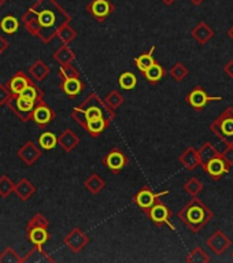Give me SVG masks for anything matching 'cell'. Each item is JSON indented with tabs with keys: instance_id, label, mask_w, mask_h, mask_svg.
I'll return each mask as SVG.
<instances>
[{
	"instance_id": "cell-30",
	"label": "cell",
	"mask_w": 233,
	"mask_h": 263,
	"mask_svg": "<svg viewBox=\"0 0 233 263\" xmlns=\"http://www.w3.org/2000/svg\"><path fill=\"white\" fill-rule=\"evenodd\" d=\"M54 21V17H52L51 12H43L40 15V22L43 25H50Z\"/></svg>"
},
{
	"instance_id": "cell-12",
	"label": "cell",
	"mask_w": 233,
	"mask_h": 263,
	"mask_svg": "<svg viewBox=\"0 0 233 263\" xmlns=\"http://www.w3.org/2000/svg\"><path fill=\"white\" fill-rule=\"evenodd\" d=\"M146 77H147V80L150 81V82H153V84H155V82H158V81L165 75V70H163V67L160 66V65H158V63H154L153 66H150L146 71Z\"/></svg>"
},
{
	"instance_id": "cell-8",
	"label": "cell",
	"mask_w": 233,
	"mask_h": 263,
	"mask_svg": "<svg viewBox=\"0 0 233 263\" xmlns=\"http://www.w3.org/2000/svg\"><path fill=\"white\" fill-rule=\"evenodd\" d=\"M180 162L187 170H195L200 165L198 149H195L193 147H189V148L185 149L181 156H180Z\"/></svg>"
},
{
	"instance_id": "cell-21",
	"label": "cell",
	"mask_w": 233,
	"mask_h": 263,
	"mask_svg": "<svg viewBox=\"0 0 233 263\" xmlns=\"http://www.w3.org/2000/svg\"><path fill=\"white\" fill-rule=\"evenodd\" d=\"M17 28H18V22L15 18L7 17L1 21V29H3L6 33H12V32L17 30Z\"/></svg>"
},
{
	"instance_id": "cell-6",
	"label": "cell",
	"mask_w": 233,
	"mask_h": 263,
	"mask_svg": "<svg viewBox=\"0 0 233 263\" xmlns=\"http://www.w3.org/2000/svg\"><path fill=\"white\" fill-rule=\"evenodd\" d=\"M150 217L153 219L154 222H156L158 225H162V223H167L170 228H173V225L170 223V210L162 204V203H158V204H153L150 207Z\"/></svg>"
},
{
	"instance_id": "cell-34",
	"label": "cell",
	"mask_w": 233,
	"mask_h": 263,
	"mask_svg": "<svg viewBox=\"0 0 233 263\" xmlns=\"http://www.w3.org/2000/svg\"><path fill=\"white\" fill-rule=\"evenodd\" d=\"M171 1H173V0H166V3H171Z\"/></svg>"
},
{
	"instance_id": "cell-24",
	"label": "cell",
	"mask_w": 233,
	"mask_h": 263,
	"mask_svg": "<svg viewBox=\"0 0 233 263\" xmlns=\"http://www.w3.org/2000/svg\"><path fill=\"white\" fill-rule=\"evenodd\" d=\"M40 144L43 148L51 149L55 145V136L51 133H44L40 137Z\"/></svg>"
},
{
	"instance_id": "cell-3",
	"label": "cell",
	"mask_w": 233,
	"mask_h": 263,
	"mask_svg": "<svg viewBox=\"0 0 233 263\" xmlns=\"http://www.w3.org/2000/svg\"><path fill=\"white\" fill-rule=\"evenodd\" d=\"M187 103L196 111H202L207 107V104L211 102H221L222 96H210L202 85L193 86L192 91L189 92L185 97Z\"/></svg>"
},
{
	"instance_id": "cell-26",
	"label": "cell",
	"mask_w": 233,
	"mask_h": 263,
	"mask_svg": "<svg viewBox=\"0 0 233 263\" xmlns=\"http://www.w3.org/2000/svg\"><path fill=\"white\" fill-rule=\"evenodd\" d=\"M17 104L18 109L21 110V111H29V110L33 107V100H29V99L19 96L17 99Z\"/></svg>"
},
{
	"instance_id": "cell-11",
	"label": "cell",
	"mask_w": 233,
	"mask_h": 263,
	"mask_svg": "<svg viewBox=\"0 0 233 263\" xmlns=\"http://www.w3.org/2000/svg\"><path fill=\"white\" fill-rule=\"evenodd\" d=\"M187 262L191 263H209L210 262V257H209V254L203 250V248H200V247H196V248H193L192 251L188 254L187 257Z\"/></svg>"
},
{
	"instance_id": "cell-14",
	"label": "cell",
	"mask_w": 233,
	"mask_h": 263,
	"mask_svg": "<svg viewBox=\"0 0 233 263\" xmlns=\"http://www.w3.org/2000/svg\"><path fill=\"white\" fill-rule=\"evenodd\" d=\"M153 51H154V48L150 51V54L142 55V57H139L136 59L137 67L142 70V71H146L150 66H153L154 63H155V61H154V58H153Z\"/></svg>"
},
{
	"instance_id": "cell-17",
	"label": "cell",
	"mask_w": 233,
	"mask_h": 263,
	"mask_svg": "<svg viewBox=\"0 0 233 263\" xmlns=\"http://www.w3.org/2000/svg\"><path fill=\"white\" fill-rule=\"evenodd\" d=\"M34 120L37 121L39 124H47L48 121L51 120V111L47 107H39L34 113Z\"/></svg>"
},
{
	"instance_id": "cell-23",
	"label": "cell",
	"mask_w": 233,
	"mask_h": 263,
	"mask_svg": "<svg viewBox=\"0 0 233 263\" xmlns=\"http://www.w3.org/2000/svg\"><path fill=\"white\" fill-rule=\"evenodd\" d=\"M30 240L36 244H41L47 240V232L44 229H34L30 233Z\"/></svg>"
},
{
	"instance_id": "cell-10",
	"label": "cell",
	"mask_w": 233,
	"mask_h": 263,
	"mask_svg": "<svg viewBox=\"0 0 233 263\" xmlns=\"http://www.w3.org/2000/svg\"><path fill=\"white\" fill-rule=\"evenodd\" d=\"M198 154H199V159H200V165H205L206 162H209L213 158H216L218 155L221 154L218 149L213 145L211 143H205L199 149H198Z\"/></svg>"
},
{
	"instance_id": "cell-29",
	"label": "cell",
	"mask_w": 233,
	"mask_h": 263,
	"mask_svg": "<svg viewBox=\"0 0 233 263\" xmlns=\"http://www.w3.org/2000/svg\"><path fill=\"white\" fill-rule=\"evenodd\" d=\"M19 96L25 97V99H29V100H34L36 96H37V93H36V89H34L33 86L28 85L22 92H21V93H19Z\"/></svg>"
},
{
	"instance_id": "cell-32",
	"label": "cell",
	"mask_w": 233,
	"mask_h": 263,
	"mask_svg": "<svg viewBox=\"0 0 233 263\" xmlns=\"http://www.w3.org/2000/svg\"><path fill=\"white\" fill-rule=\"evenodd\" d=\"M228 36L231 37V40H233V25L231 26V28L228 29Z\"/></svg>"
},
{
	"instance_id": "cell-4",
	"label": "cell",
	"mask_w": 233,
	"mask_h": 263,
	"mask_svg": "<svg viewBox=\"0 0 233 263\" xmlns=\"http://www.w3.org/2000/svg\"><path fill=\"white\" fill-rule=\"evenodd\" d=\"M203 172L213 180V181H220L225 174L231 172V166L228 165L225 160L222 159L221 154L213 158L209 162H206L205 165H202Z\"/></svg>"
},
{
	"instance_id": "cell-9",
	"label": "cell",
	"mask_w": 233,
	"mask_h": 263,
	"mask_svg": "<svg viewBox=\"0 0 233 263\" xmlns=\"http://www.w3.org/2000/svg\"><path fill=\"white\" fill-rule=\"evenodd\" d=\"M165 194H167V192H163V194L159 195H154L150 189H143L142 192L136 196V201L137 204L142 207V208H150V207L155 203V199H156V197H159V196Z\"/></svg>"
},
{
	"instance_id": "cell-7",
	"label": "cell",
	"mask_w": 233,
	"mask_h": 263,
	"mask_svg": "<svg viewBox=\"0 0 233 263\" xmlns=\"http://www.w3.org/2000/svg\"><path fill=\"white\" fill-rule=\"evenodd\" d=\"M191 35H192L193 39L198 41L199 44L205 46L206 43H209V41L214 37L216 32H214V30H213V29H211L207 23L200 22L198 26H195V28L192 29Z\"/></svg>"
},
{
	"instance_id": "cell-20",
	"label": "cell",
	"mask_w": 233,
	"mask_h": 263,
	"mask_svg": "<svg viewBox=\"0 0 233 263\" xmlns=\"http://www.w3.org/2000/svg\"><path fill=\"white\" fill-rule=\"evenodd\" d=\"M120 84L125 89H132L133 86L136 85V77H135V74H132V73H125V74L121 75Z\"/></svg>"
},
{
	"instance_id": "cell-25",
	"label": "cell",
	"mask_w": 233,
	"mask_h": 263,
	"mask_svg": "<svg viewBox=\"0 0 233 263\" xmlns=\"http://www.w3.org/2000/svg\"><path fill=\"white\" fill-rule=\"evenodd\" d=\"M104 121L102 118H97V120L89 121L88 122V129L92 132V133H100V132L104 129Z\"/></svg>"
},
{
	"instance_id": "cell-16",
	"label": "cell",
	"mask_w": 233,
	"mask_h": 263,
	"mask_svg": "<svg viewBox=\"0 0 233 263\" xmlns=\"http://www.w3.org/2000/svg\"><path fill=\"white\" fill-rule=\"evenodd\" d=\"M107 165L110 169H114V170L121 169L122 165H124V156L121 154H118V152L110 154L107 158Z\"/></svg>"
},
{
	"instance_id": "cell-27",
	"label": "cell",
	"mask_w": 233,
	"mask_h": 263,
	"mask_svg": "<svg viewBox=\"0 0 233 263\" xmlns=\"http://www.w3.org/2000/svg\"><path fill=\"white\" fill-rule=\"evenodd\" d=\"M222 159L227 162L229 166H233V145H227V148L221 152Z\"/></svg>"
},
{
	"instance_id": "cell-1",
	"label": "cell",
	"mask_w": 233,
	"mask_h": 263,
	"mask_svg": "<svg viewBox=\"0 0 233 263\" xmlns=\"http://www.w3.org/2000/svg\"><path fill=\"white\" fill-rule=\"evenodd\" d=\"M178 217L193 233H198L200 229L205 228L210 222L214 214L205 203H202L199 199H196V196H193L192 200L178 212Z\"/></svg>"
},
{
	"instance_id": "cell-22",
	"label": "cell",
	"mask_w": 233,
	"mask_h": 263,
	"mask_svg": "<svg viewBox=\"0 0 233 263\" xmlns=\"http://www.w3.org/2000/svg\"><path fill=\"white\" fill-rule=\"evenodd\" d=\"M26 86H28V81H26L25 77H17V78H14L11 82V89L12 92H15V93H21Z\"/></svg>"
},
{
	"instance_id": "cell-31",
	"label": "cell",
	"mask_w": 233,
	"mask_h": 263,
	"mask_svg": "<svg viewBox=\"0 0 233 263\" xmlns=\"http://www.w3.org/2000/svg\"><path fill=\"white\" fill-rule=\"evenodd\" d=\"M224 73H225L228 77L233 78V59H231V61L224 66Z\"/></svg>"
},
{
	"instance_id": "cell-2",
	"label": "cell",
	"mask_w": 233,
	"mask_h": 263,
	"mask_svg": "<svg viewBox=\"0 0 233 263\" xmlns=\"http://www.w3.org/2000/svg\"><path fill=\"white\" fill-rule=\"evenodd\" d=\"M210 131L227 145H233V107H227L211 122Z\"/></svg>"
},
{
	"instance_id": "cell-18",
	"label": "cell",
	"mask_w": 233,
	"mask_h": 263,
	"mask_svg": "<svg viewBox=\"0 0 233 263\" xmlns=\"http://www.w3.org/2000/svg\"><path fill=\"white\" fill-rule=\"evenodd\" d=\"M80 82L78 80H76V78H70L65 82V85H63V89L65 92L68 93V95H77L78 92H80Z\"/></svg>"
},
{
	"instance_id": "cell-19",
	"label": "cell",
	"mask_w": 233,
	"mask_h": 263,
	"mask_svg": "<svg viewBox=\"0 0 233 263\" xmlns=\"http://www.w3.org/2000/svg\"><path fill=\"white\" fill-rule=\"evenodd\" d=\"M92 11L97 17H104L108 12V4L104 0H96L92 6Z\"/></svg>"
},
{
	"instance_id": "cell-5",
	"label": "cell",
	"mask_w": 233,
	"mask_h": 263,
	"mask_svg": "<svg viewBox=\"0 0 233 263\" xmlns=\"http://www.w3.org/2000/svg\"><path fill=\"white\" fill-rule=\"evenodd\" d=\"M206 246L209 247L210 251L214 252L216 255H222L229 247L232 246V240H231L222 230H216V232L207 239Z\"/></svg>"
},
{
	"instance_id": "cell-28",
	"label": "cell",
	"mask_w": 233,
	"mask_h": 263,
	"mask_svg": "<svg viewBox=\"0 0 233 263\" xmlns=\"http://www.w3.org/2000/svg\"><path fill=\"white\" fill-rule=\"evenodd\" d=\"M85 118L88 122H89V121L97 120V118H102V113H100V110L96 109V107H92V109L86 110L85 111Z\"/></svg>"
},
{
	"instance_id": "cell-33",
	"label": "cell",
	"mask_w": 233,
	"mask_h": 263,
	"mask_svg": "<svg viewBox=\"0 0 233 263\" xmlns=\"http://www.w3.org/2000/svg\"><path fill=\"white\" fill-rule=\"evenodd\" d=\"M191 1H192L193 4H196V6H199L200 3H202V1H205V0H191Z\"/></svg>"
},
{
	"instance_id": "cell-35",
	"label": "cell",
	"mask_w": 233,
	"mask_h": 263,
	"mask_svg": "<svg viewBox=\"0 0 233 263\" xmlns=\"http://www.w3.org/2000/svg\"><path fill=\"white\" fill-rule=\"evenodd\" d=\"M231 257H232V259H233V251H232V254H231Z\"/></svg>"
},
{
	"instance_id": "cell-13",
	"label": "cell",
	"mask_w": 233,
	"mask_h": 263,
	"mask_svg": "<svg viewBox=\"0 0 233 263\" xmlns=\"http://www.w3.org/2000/svg\"><path fill=\"white\" fill-rule=\"evenodd\" d=\"M184 189H185L191 196H198V195L202 192V189H203V184L200 183L198 178L192 177L184 184Z\"/></svg>"
},
{
	"instance_id": "cell-15",
	"label": "cell",
	"mask_w": 233,
	"mask_h": 263,
	"mask_svg": "<svg viewBox=\"0 0 233 263\" xmlns=\"http://www.w3.org/2000/svg\"><path fill=\"white\" fill-rule=\"evenodd\" d=\"M170 74L176 81H182L188 75V69L182 63H176L170 70Z\"/></svg>"
}]
</instances>
